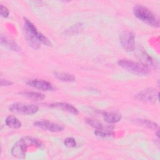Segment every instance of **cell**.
<instances>
[{
	"label": "cell",
	"mask_w": 160,
	"mask_h": 160,
	"mask_svg": "<svg viewBox=\"0 0 160 160\" xmlns=\"http://www.w3.org/2000/svg\"><path fill=\"white\" fill-rule=\"evenodd\" d=\"M24 36L29 46L34 49L41 48V44L50 46L51 42L44 34L39 32L36 26L28 19L24 20Z\"/></svg>",
	"instance_id": "cell-1"
},
{
	"label": "cell",
	"mask_w": 160,
	"mask_h": 160,
	"mask_svg": "<svg viewBox=\"0 0 160 160\" xmlns=\"http://www.w3.org/2000/svg\"><path fill=\"white\" fill-rule=\"evenodd\" d=\"M42 145L41 142L38 139L30 136H25L14 144L11 149V154L15 158H24L28 148L31 146L41 148Z\"/></svg>",
	"instance_id": "cell-2"
},
{
	"label": "cell",
	"mask_w": 160,
	"mask_h": 160,
	"mask_svg": "<svg viewBox=\"0 0 160 160\" xmlns=\"http://www.w3.org/2000/svg\"><path fill=\"white\" fill-rule=\"evenodd\" d=\"M133 13L138 19L148 25L154 28L159 26L158 18L148 8L144 6L141 4L135 6L133 8Z\"/></svg>",
	"instance_id": "cell-3"
},
{
	"label": "cell",
	"mask_w": 160,
	"mask_h": 160,
	"mask_svg": "<svg viewBox=\"0 0 160 160\" xmlns=\"http://www.w3.org/2000/svg\"><path fill=\"white\" fill-rule=\"evenodd\" d=\"M118 64L126 71L138 76H146L149 73V69L141 63L128 59H119Z\"/></svg>",
	"instance_id": "cell-4"
},
{
	"label": "cell",
	"mask_w": 160,
	"mask_h": 160,
	"mask_svg": "<svg viewBox=\"0 0 160 160\" xmlns=\"http://www.w3.org/2000/svg\"><path fill=\"white\" fill-rule=\"evenodd\" d=\"M39 107L35 104H25L22 102H16L11 104L9 110L13 112L26 115H31L38 111Z\"/></svg>",
	"instance_id": "cell-5"
},
{
	"label": "cell",
	"mask_w": 160,
	"mask_h": 160,
	"mask_svg": "<svg viewBox=\"0 0 160 160\" xmlns=\"http://www.w3.org/2000/svg\"><path fill=\"white\" fill-rule=\"evenodd\" d=\"M120 43L126 51H132L135 48V35L129 30L124 31L120 35Z\"/></svg>",
	"instance_id": "cell-6"
},
{
	"label": "cell",
	"mask_w": 160,
	"mask_h": 160,
	"mask_svg": "<svg viewBox=\"0 0 160 160\" xmlns=\"http://www.w3.org/2000/svg\"><path fill=\"white\" fill-rule=\"evenodd\" d=\"M134 98L143 102H156L158 100L159 92L153 88H147L137 93Z\"/></svg>",
	"instance_id": "cell-7"
},
{
	"label": "cell",
	"mask_w": 160,
	"mask_h": 160,
	"mask_svg": "<svg viewBox=\"0 0 160 160\" xmlns=\"http://www.w3.org/2000/svg\"><path fill=\"white\" fill-rule=\"evenodd\" d=\"M26 84L32 88L38 89L41 91H51L54 90V86L49 82L38 79H32L27 81Z\"/></svg>",
	"instance_id": "cell-8"
},
{
	"label": "cell",
	"mask_w": 160,
	"mask_h": 160,
	"mask_svg": "<svg viewBox=\"0 0 160 160\" xmlns=\"http://www.w3.org/2000/svg\"><path fill=\"white\" fill-rule=\"evenodd\" d=\"M34 125L36 127H38L41 129H45L51 132H61L64 129V127L61 124L51 122L47 120H41L36 121L34 123Z\"/></svg>",
	"instance_id": "cell-9"
},
{
	"label": "cell",
	"mask_w": 160,
	"mask_h": 160,
	"mask_svg": "<svg viewBox=\"0 0 160 160\" xmlns=\"http://www.w3.org/2000/svg\"><path fill=\"white\" fill-rule=\"evenodd\" d=\"M49 107L52 108L60 109L74 115H77L79 113V111L77 108H76L72 105L66 102H54L49 104Z\"/></svg>",
	"instance_id": "cell-10"
},
{
	"label": "cell",
	"mask_w": 160,
	"mask_h": 160,
	"mask_svg": "<svg viewBox=\"0 0 160 160\" xmlns=\"http://www.w3.org/2000/svg\"><path fill=\"white\" fill-rule=\"evenodd\" d=\"M104 120L110 124L116 123L121 121V115L118 112H103L102 113Z\"/></svg>",
	"instance_id": "cell-11"
},
{
	"label": "cell",
	"mask_w": 160,
	"mask_h": 160,
	"mask_svg": "<svg viewBox=\"0 0 160 160\" xmlns=\"http://www.w3.org/2000/svg\"><path fill=\"white\" fill-rule=\"evenodd\" d=\"M1 42L2 44H4V46H6V47L11 49L12 51H19L21 50L20 48L14 41L3 35L1 36Z\"/></svg>",
	"instance_id": "cell-12"
},
{
	"label": "cell",
	"mask_w": 160,
	"mask_h": 160,
	"mask_svg": "<svg viewBox=\"0 0 160 160\" xmlns=\"http://www.w3.org/2000/svg\"><path fill=\"white\" fill-rule=\"evenodd\" d=\"M138 56L141 61L140 63L143 64L144 66H146L149 68V66H153V60L151 59V58L144 51H139L138 53Z\"/></svg>",
	"instance_id": "cell-13"
},
{
	"label": "cell",
	"mask_w": 160,
	"mask_h": 160,
	"mask_svg": "<svg viewBox=\"0 0 160 160\" xmlns=\"http://www.w3.org/2000/svg\"><path fill=\"white\" fill-rule=\"evenodd\" d=\"M5 122L7 126L13 129H18L21 126V122L14 116H9L6 118Z\"/></svg>",
	"instance_id": "cell-14"
},
{
	"label": "cell",
	"mask_w": 160,
	"mask_h": 160,
	"mask_svg": "<svg viewBox=\"0 0 160 160\" xmlns=\"http://www.w3.org/2000/svg\"><path fill=\"white\" fill-rule=\"evenodd\" d=\"M54 75L58 79L64 82H73L76 79L74 75L66 72H54Z\"/></svg>",
	"instance_id": "cell-15"
},
{
	"label": "cell",
	"mask_w": 160,
	"mask_h": 160,
	"mask_svg": "<svg viewBox=\"0 0 160 160\" xmlns=\"http://www.w3.org/2000/svg\"><path fill=\"white\" fill-rule=\"evenodd\" d=\"M94 134L100 137H109L113 134L112 128L110 126H103L99 129H96V130L94 131Z\"/></svg>",
	"instance_id": "cell-16"
},
{
	"label": "cell",
	"mask_w": 160,
	"mask_h": 160,
	"mask_svg": "<svg viewBox=\"0 0 160 160\" xmlns=\"http://www.w3.org/2000/svg\"><path fill=\"white\" fill-rule=\"evenodd\" d=\"M21 94L24 96H26L28 98H30V99H32L34 100H36V101L42 100L45 98V96L44 94L39 93V92H37L24 91V92H21Z\"/></svg>",
	"instance_id": "cell-17"
},
{
	"label": "cell",
	"mask_w": 160,
	"mask_h": 160,
	"mask_svg": "<svg viewBox=\"0 0 160 160\" xmlns=\"http://www.w3.org/2000/svg\"><path fill=\"white\" fill-rule=\"evenodd\" d=\"M136 123H138L141 126H146L149 129H156L158 128V124H156V122H154L151 120L139 119H136Z\"/></svg>",
	"instance_id": "cell-18"
},
{
	"label": "cell",
	"mask_w": 160,
	"mask_h": 160,
	"mask_svg": "<svg viewBox=\"0 0 160 160\" xmlns=\"http://www.w3.org/2000/svg\"><path fill=\"white\" fill-rule=\"evenodd\" d=\"M64 144L68 148H74L76 145V142L73 138H67L64 141Z\"/></svg>",
	"instance_id": "cell-19"
},
{
	"label": "cell",
	"mask_w": 160,
	"mask_h": 160,
	"mask_svg": "<svg viewBox=\"0 0 160 160\" xmlns=\"http://www.w3.org/2000/svg\"><path fill=\"white\" fill-rule=\"evenodd\" d=\"M86 122L88 124L95 128L96 129H99V128L103 127L102 124L101 123H100L99 121H98L97 120H94V119H88L86 120Z\"/></svg>",
	"instance_id": "cell-20"
},
{
	"label": "cell",
	"mask_w": 160,
	"mask_h": 160,
	"mask_svg": "<svg viewBox=\"0 0 160 160\" xmlns=\"http://www.w3.org/2000/svg\"><path fill=\"white\" fill-rule=\"evenodd\" d=\"M0 13H1V16L2 17L6 18L8 17L9 12L8 9L6 6L1 4L0 6Z\"/></svg>",
	"instance_id": "cell-21"
},
{
	"label": "cell",
	"mask_w": 160,
	"mask_h": 160,
	"mask_svg": "<svg viewBox=\"0 0 160 160\" xmlns=\"http://www.w3.org/2000/svg\"><path fill=\"white\" fill-rule=\"evenodd\" d=\"M13 84V82L9 80L4 79H1V86H11Z\"/></svg>",
	"instance_id": "cell-22"
}]
</instances>
